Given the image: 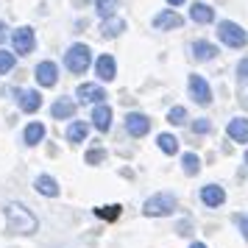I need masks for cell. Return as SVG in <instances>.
Segmentation results:
<instances>
[{"instance_id":"d4e9b609","label":"cell","mask_w":248,"mask_h":248,"mask_svg":"<svg viewBox=\"0 0 248 248\" xmlns=\"http://www.w3.org/2000/svg\"><path fill=\"white\" fill-rule=\"evenodd\" d=\"M95 215H98V217H103V220H114V217H120V206H117V203L98 206V209H95Z\"/></svg>"},{"instance_id":"e575fe53","label":"cell","mask_w":248,"mask_h":248,"mask_svg":"<svg viewBox=\"0 0 248 248\" xmlns=\"http://www.w3.org/2000/svg\"><path fill=\"white\" fill-rule=\"evenodd\" d=\"M190 248H206V246H203V243H192Z\"/></svg>"},{"instance_id":"603a6c76","label":"cell","mask_w":248,"mask_h":248,"mask_svg":"<svg viewBox=\"0 0 248 248\" xmlns=\"http://www.w3.org/2000/svg\"><path fill=\"white\" fill-rule=\"evenodd\" d=\"M181 165H184V173H187V176H195V173L201 170V159L195 156V154H184V156H181Z\"/></svg>"},{"instance_id":"6da1fadb","label":"cell","mask_w":248,"mask_h":248,"mask_svg":"<svg viewBox=\"0 0 248 248\" xmlns=\"http://www.w3.org/2000/svg\"><path fill=\"white\" fill-rule=\"evenodd\" d=\"M6 220H9V229L12 232H17V234H34L36 232V226H39V220L34 217V212L31 209H25L23 203H6Z\"/></svg>"},{"instance_id":"5b68a950","label":"cell","mask_w":248,"mask_h":248,"mask_svg":"<svg viewBox=\"0 0 248 248\" xmlns=\"http://www.w3.org/2000/svg\"><path fill=\"white\" fill-rule=\"evenodd\" d=\"M12 42H14V50L20 53V56H28L31 50H34V45H36V39H34V31L25 25V28H17L14 31V36H12Z\"/></svg>"},{"instance_id":"44dd1931","label":"cell","mask_w":248,"mask_h":248,"mask_svg":"<svg viewBox=\"0 0 248 248\" xmlns=\"http://www.w3.org/2000/svg\"><path fill=\"white\" fill-rule=\"evenodd\" d=\"M215 53H217V47L209 45V42H195V45H192V56L201 59V62H209Z\"/></svg>"},{"instance_id":"836d02e7","label":"cell","mask_w":248,"mask_h":248,"mask_svg":"<svg viewBox=\"0 0 248 248\" xmlns=\"http://www.w3.org/2000/svg\"><path fill=\"white\" fill-rule=\"evenodd\" d=\"M170 6H181V3H184V0H168Z\"/></svg>"},{"instance_id":"2e32d148","label":"cell","mask_w":248,"mask_h":248,"mask_svg":"<svg viewBox=\"0 0 248 248\" xmlns=\"http://www.w3.org/2000/svg\"><path fill=\"white\" fill-rule=\"evenodd\" d=\"M125 31V20H120V17H106L101 25V34L109 36V39H114V36H120Z\"/></svg>"},{"instance_id":"83f0119b","label":"cell","mask_w":248,"mask_h":248,"mask_svg":"<svg viewBox=\"0 0 248 248\" xmlns=\"http://www.w3.org/2000/svg\"><path fill=\"white\" fill-rule=\"evenodd\" d=\"M12 67H14V53H9V50H0V76H3V73H9Z\"/></svg>"},{"instance_id":"ac0fdd59","label":"cell","mask_w":248,"mask_h":248,"mask_svg":"<svg viewBox=\"0 0 248 248\" xmlns=\"http://www.w3.org/2000/svg\"><path fill=\"white\" fill-rule=\"evenodd\" d=\"M36 192H42V195H47V198H56L59 195V184L53 176H39V179L34 181Z\"/></svg>"},{"instance_id":"4316f807","label":"cell","mask_w":248,"mask_h":248,"mask_svg":"<svg viewBox=\"0 0 248 248\" xmlns=\"http://www.w3.org/2000/svg\"><path fill=\"white\" fill-rule=\"evenodd\" d=\"M168 120L173 125H181L184 120H187V109H184V106H173V109L168 112Z\"/></svg>"},{"instance_id":"ffe728a7","label":"cell","mask_w":248,"mask_h":248,"mask_svg":"<svg viewBox=\"0 0 248 248\" xmlns=\"http://www.w3.org/2000/svg\"><path fill=\"white\" fill-rule=\"evenodd\" d=\"M87 134H90V125H87V123H81V120L70 123V128H67V140H70V142H84Z\"/></svg>"},{"instance_id":"484cf974","label":"cell","mask_w":248,"mask_h":248,"mask_svg":"<svg viewBox=\"0 0 248 248\" xmlns=\"http://www.w3.org/2000/svg\"><path fill=\"white\" fill-rule=\"evenodd\" d=\"M117 3H120V0H98V14H101L103 20L112 17L114 9H117Z\"/></svg>"},{"instance_id":"8992f818","label":"cell","mask_w":248,"mask_h":248,"mask_svg":"<svg viewBox=\"0 0 248 248\" xmlns=\"http://www.w3.org/2000/svg\"><path fill=\"white\" fill-rule=\"evenodd\" d=\"M148 128H151V120H148L145 114L131 112L128 117H125V131H128L131 137H145Z\"/></svg>"},{"instance_id":"5bb4252c","label":"cell","mask_w":248,"mask_h":248,"mask_svg":"<svg viewBox=\"0 0 248 248\" xmlns=\"http://www.w3.org/2000/svg\"><path fill=\"white\" fill-rule=\"evenodd\" d=\"M92 123L98 131H109V125H112V109L109 106H95V112H92Z\"/></svg>"},{"instance_id":"f1b7e54d","label":"cell","mask_w":248,"mask_h":248,"mask_svg":"<svg viewBox=\"0 0 248 248\" xmlns=\"http://www.w3.org/2000/svg\"><path fill=\"white\" fill-rule=\"evenodd\" d=\"M234 223L240 226V232H243V237L248 240V215H234Z\"/></svg>"},{"instance_id":"7402d4cb","label":"cell","mask_w":248,"mask_h":248,"mask_svg":"<svg viewBox=\"0 0 248 248\" xmlns=\"http://www.w3.org/2000/svg\"><path fill=\"white\" fill-rule=\"evenodd\" d=\"M42 137H45V125L42 123H31L28 128H25V142H28V145L42 142Z\"/></svg>"},{"instance_id":"9a60e30c","label":"cell","mask_w":248,"mask_h":248,"mask_svg":"<svg viewBox=\"0 0 248 248\" xmlns=\"http://www.w3.org/2000/svg\"><path fill=\"white\" fill-rule=\"evenodd\" d=\"M39 106H42V98H39L36 90H23L20 92V109H23V112L31 114V112H36Z\"/></svg>"},{"instance_id":"4dcf8cb0","label":"cell","mask_w":248,"mask_h":248,"mask_svg":"<svg viewBox=\"0 0 248 248\" xmlns=\"http://www.w3.org/2000/svg\"><path fill=\"white\" fill-rule=\"evenodd\" d=\"M101 159H103V151H90V154H87V162H90V165L101 162Z\"/></svg>"},{"instance_id":"9c48e42d","label":"cell","mask_w":248,"mask_h":248,"mask_svg":"<svg viewBox=\"0 0 248 248\" xmlns=\"http://www.w3.org/2000/svg\"><path fill=\"white\" fill-rule=\"evenodd\" d=\"M201 201L206 203V206H220V203L226 201L223 187H217V184H206V187L201 190Z\"/></svg>"},{"instance_id":"277c9868","label":"cell","mask_w":248,"mask_h":248,"mask_svg":"<svg viewBox=\"0 0 248 248\" xmlns=\"http://www.w3.org/2000/svg\"><path fill=\"white\" fill-rule=\"evenodd\" d=\"M217 34H220V39L229 47H243L248 42V34L237 23H232V20H223V23L217 25Z\"/></svg>"},{"instance_id":"d590c367","label":"cell","mask_w":248,"mask_h":248,"mask_svg":"<svg viewBox=\"0 0 248 248\" xmlns=\"http://www.w3.org/2000/svg\"><path fill=\"white\" fill-rule=\"evenodd\" d=\"M246 165H248V151H246Z\"/></svg>"},{"instance_id":"cb8c5ba5","label":"cell","mask_w":248,"mask_h":248,"mask_svg":"<svg viewBox=\"0 0 248 248\" xmlns=\"http://www.w3.org/2000/svg\"><path fill=\"white\" fill-rule=\"evenodd\" d=\"M156 142H159V148H162L165 154H176V151H179V140H176L173 134H159Z\"/></svg>"},{"instance_id":"f546056e","label":"cell","mask_w":248,"mask_h":248,"mask_svg":"<svg viewBox=\"0 0 248 248\" xmlns=\"http://www.w3.org/2000/svg\"><path fill=\"white\" fill-rule=\"evenodd\" d=\"M237 76H240V78H248V56L237 64Z\"/></svg>"},{"instance_id":"7c38bea8","label":"cell","mask_w":248,"mask_h":248,"mask_svg":"<svg viewBox=\"0 0 248 248\" xmlns=\"http://www.w3.org/2000/svg\"><path fill=\"white\" fill-rule=\"evenodd\" d=\"M95 73H98V78H101V81H112V78H114V73H117V64H114V59L103 53V56L95 62Z\"/></svg>"},{"instance_id":"d6986e66","label":"cell","mask_w":248,"mask_h":248,"mask_svg":"<svg viewBox=\"0 0 248 248\" xmlns=\"http://www.w3.org/2000/svg\"><path fill=\"white\" fill-rule=\"evenodd\" d=\"M190 17H192V23L206 25V23H212V20H215V12L206 6V3H195V6L190 9Z\"/></svg>"},{"instance_id":"1f68e13d","label":"cell","mask_w":248,"mask_h":248,"mask_svg":"<svg viewBox=\"0 0 248 248\" xmlns=\"http://www.w3.org/2000/svg\"><path fill=\"white\" fill-rule=\"evenodd\" d=\"M209 128H212V125H209V120H198V123H195V131H198V134H206Z\"/></svg>"},{"instance_id":"7a4b0ae2","label":"cell","mask_w":248,"mask_h":248,"mask_svg":"<svg viewBox=\"0 0 248 248\" xmlns=\"http://www.w3.org/2000/svg\"><path fill=\"white\" fill-rule=\"evenodd\" d=\"M176 209V198L170 195V192H156V195H151L145 201V209L142 212L148 215V217H165V215H170Z\"/></svg>"},{"instance_id":"d6a6232c","label":"cell","mask_w":248,"mask_h":248,"mask_svg":"<svg viewBox=\"0 0 248 248\" xmlns=\"http://www.w3.org/2000/svg\"><path fill=\"white\" fill-rule=\"evenodd\" d=\"M6 39V23H0V42Z\"/></svg>"},{"instance_id":"4fadbf2b","label":"cell","mask_w":248,"mask_h":248,"mask_svg":"<svg viewBox=\"0 0 248 248\" xmlns=\"http://www.w3.org/2000/svg\"><path fill=\"white\" fill-rule=\"evenodd\" d=\"M226 131H229V137H232L234 142H248V120L246 117L232 120V123L226 125Z\"/></svg>"},{"instance_id":"e0dca14e","label":"cell","mask_w":248,"mask_h":248,"mask_svg":"<svg viewBox=\"0 0 248 248\" xmlns=\"http://www.w3.org/2000/svg\"><path fill=\"white\" fill-rule=\"evenodd\" d=\"M50 114H53L56 120H67V117L76 114V103L67 101V98H62V101H56L53 106H50Z\"/></svg>"},{"instance_id":"3957f363","label":"cell","mask_w":248,"mask_h":248,"mask_svg":"<svg viewBox=\"0 0 248 248\" xmlns=\"http://www.w3.org/2000/svg\"><path fill=\"white\" fill-rule=\"evenodd\" d=\"M90 62H92V53H90V47L87 45H73L64 53V64H67L70 73H87V67H90Z\"/></svg>"},{"instance_id":"30bf717a","label":"cell","mask_w":248,"mask_h":248,"mask_svg":"<svg viewBox=\"0 0 248 248\" xmlns=\"http://www.w3.org/2000/svg\"><path fill=\"white\" fill-rule=\"evenodd\" d=\"M78 98H81V103H101L103 98H106V92H103L98 84H81Z\"/></svg>"},{"instance_id":"52a82bcc","label":"cell","mask_w":248,"mask_h":248,"mask_svg":"<svg viewBox=\"0 0 248 248\" xmlns=\"http://www.w3.org/2000/svg\"><path fill=\"white\" fill-rule=\"evenodd\" d=\"M190 92L201 106H206V103L212 101V90H209V84H206L201 76H190Z\"/></svg>"},{"instance_id":"ba28073f","label":"cell","mask_w":248,"mask_h":248,"mask_svg":"<svg viewBox=\"0 0 248 248\" xmlns=\"http://www.w3.org/2000/svg\"><path fill=\"white\" fill-rule=\"evenodd\" d=\"M56 76H59V70L53 62H39L36 64V81L42 84V87H53L56 84Z\"/></svg>"},{"instance_id":"8fae6325","label":"cell","mask_w":248,"mask_h":248,"mask_svg":"<svg viewBox=\"0 0 248 248\" xmlns=\"http://www.w3.org/2000/svg\"><path fill=\"white\" fill-rule=\"evenodd\" d=\"M181 23H184V20H181L176 12H159L156 17H154V28H156V31H165V28H181Z\"/></svg>"}]
</instances>
